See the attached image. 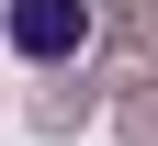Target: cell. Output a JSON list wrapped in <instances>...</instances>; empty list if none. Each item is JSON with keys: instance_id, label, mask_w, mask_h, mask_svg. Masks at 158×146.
Listing matches in <instances>:
<instances>
[{"instance_id": "cell-1", "label": "cell", "mask_w": 158, "mask_h": 146, "mask_svg": "<svg viewBox=\"0 0 158 146\" xmlns=\"http://www.w3.org/2000/svg\"><path fill=\"white\" fill-rule=\"evenodd\" d=\"M11 45L23 56H79L90 45V11L79 0H11Z\"/></svg>"}]
</instances>
